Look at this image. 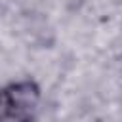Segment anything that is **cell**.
Listing matches in <instances>:
<instances>
[{
	"mask_svg": "<svg viewBox=\"0 0 122 122\" xmlns=\"http://www.w3.org/2000/svg\"><path fill=\"white\" fill-rule=\"evenodd\" d=\"M42 103V86L25 76L0 84V122L36 120Z\"/></svg>",
	"mask_w": 122,
	"mask_h": 122,
	"instance_id": "cell-1",
	"label": "cell"
}]
</instances>
